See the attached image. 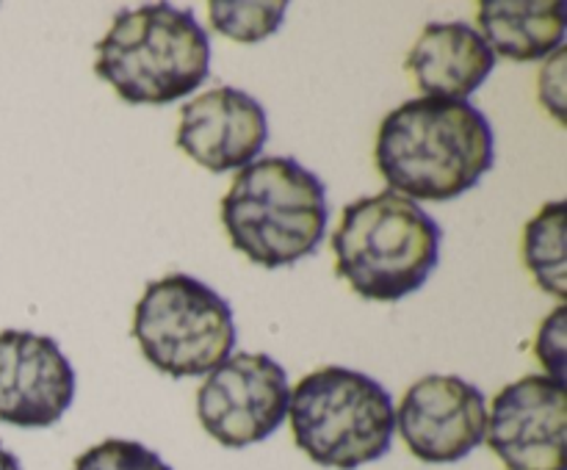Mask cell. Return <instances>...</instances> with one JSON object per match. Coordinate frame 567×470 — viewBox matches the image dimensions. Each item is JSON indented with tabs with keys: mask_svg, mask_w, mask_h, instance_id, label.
Segmentation results:
<instances>
[{
	"mask_svg": "<svg viewBox=\"0 0 567 470\" xmlns=\"http://www.w3.org/2000/svg\"><path fill=\"white\" fill-rule=\"evenodd\" d=\"M476 17L493 55L537 61L563 48L565 9L559 0H482Z\"/></svg>",
	"mask_w": 567,
	"mask_h": 470,
	"instance_id": "4fadbf2b",
	"label": "cell"
},
{
	"mask_svg": "<svg viewBox=\"0 0 567 470\" xmlns=\"http://www.w3.org/2000/svg\"><path fill=\"white\" fill-rule=\"evenodd\" d=\"M565 437V382L529 374L493 398L485 440L507 470H567Z\"/></svg>",
	"mask_w": 567,
	"mask_h": 470,
	"instance_id": "ba28073f",
	"label": "cell"
},
{
	"mask_svg": "<svg viewBox=\"0 0 567 470\" xmlns=\"http://www.w3.org/2000/svg\"><path fill=\"white\" fill-rule=\"evenodd\" d=\"M565 216L567 205H543L540 213L524 227V263L546 293L565 302L567 265H565Z\"/></svg>",
	"mask_w": 567,
	"mask_h": 470,
	"instance_id": "5bb4252c",
	"label": "cell"
},
{
	"mask_svg": "<svg viewBox=\"0 0 567 470\" xmlns=\"http://www.w3.org/2000/svg\"><path fill=\"white\" fill-rule=\"evenodd\" d=\"M288 374L269 354L238 352L216 365L197 390V418L225 448H247L288 418Z\"/></svg>",
	"mask_w": 567,
	"mask_h": 470,
	"instance_id": "52a82bcc",
	"label": "cell"
},
{
	"mask_svg": "<svg viewBox=\"0 0 567 470\" xmlns=\"http://www.w3.org/2000/svg\"><path fill=\"white\" fill-rule=\"evenodd\" d=\"M0 470H22L20 459H17L14 453L3 446V442H0Z\"/></svg>",
	"mask_w": 567,
	"mask_h": 470,
	"instance_id": "d6986e66",
	"label": "cell"
},
{
	"mask_svg": "<svg viewBox=\"0 0 567 470\" xmlns=\"http://www.w3.org/2000/svg\"><path fill=\"white\" fill-rule=\"evenodd\" d=\"M72 470H172L153 448L136 440H111L97 442L75 459Z\"/></svg>",
	"mask_w": 567,
	"mask_h": 470,
	"instance_id": "2e32d148",
	"label": "cell"
},
{
	"mask_svg": "<svg viewBox=\"0 0 567 470\" xmlns=\"http://www.w3.org/2000/svg\"><path fill=\"white\" fill-rule=\"evenodd\" d=\"M496 66L480 31L465 22H430L408 55L424 97L468 100Z\"/></svg>",
	"mask_w": 567,
	"mask_h": 470,
	"instance_id": "7c38bea8",
	"label": "cell"
},
{
	"mask_svg": "<svg viewBox=\"0 0 567 470\" xmlns=\"http://www.w3.org/2000/svg\"><path fill=\"white\" fill-rule=\"evenodd\" d=\"M565 48L548 55L546 66L540 72V100L554 116L565 125Z\"/></svg>",
	"mask_w": 567,
	"mask_h": 470,
	"instance_id": "ac0fdd59",
	"label": "cell"
},
{
	"mask_svg": "<svg viewBox=\"0 0 567 470\" xmlns=\"http://www.w3.org/2000/svg\"><path fill=\"white\" fill-rule=\"evenodd\" d=\"M131 332L147 363L175 379L210 374L236 346L230 304L192 274L147 282Z\"/></svg>",
	"mask_w": 567,
	"mask_h": 470,
	"instance_id": "8992f818",
	"label": "cell"
},
{
	"mask_svg": "<svg viewBox=\"0 0 567 470\" xmlns=\"http://www.w3.org/2000/svg\"><path fill=\"white\" fill-rule=\"evenodd\" d=\"M75 398V370L48 335L0 332V420L20 429L59 424Z\"/></svg>",
	"mask_w": 567,
	"mask_h": 470,
	"instance_id": "30bf717a",
	"label": "cell"
},
{
	"mask_svg": "<svg viewBox=\"0 0 567 470\" xmlns=\"http://www.w3.org/2000/svg\"><path fill=\"white\" fill-rule=\"evenodd\" d=\"M396 429L421 462H460L485 440V396L460 376L430 374L404 393Z\"/></svg>",
	"mask_w": 567,
	"mask_h": 470,
	"instance_id": "9c48e42d",
	"label": "cell"
},
{
	"mask_svg": "<svg viewBox=\"0 0 567 470\" xmlns=\"http://www.w3.org/2000/svg\"><path fill=\"white\" fill-rule=\"evenodd\" d=\"M537 357L546 365V376L565 382V304H559L543 321L540 335H537Z\"/></svg>",
	"mask_w": 567,
	"mask_h": 470,
	"instance_id": "e0dca14e",
	"label": "cell"
},
{
	"mask_svg": "<svg viewBox=\"0 0 567 470\" xmlns=\"http://www.w3.org/2000/svg\"><path fill=\"white\" fill-rule=\"evenodd\" d=\"M94 72L131 105L177 103L208 81V33L169 3L122 11L97 42Z\"/></svg>",
	"mask_w": 567,
	"mask_h": 470,
	"instance_id": "277c9868",
	"label": "cell"
},
{
	"mask_svg": "<svg viewBox=\"0 0 567 470\" xmlns=\"http://www.w3.org/2000/svg\"><path fill=\"white\" fill-rule=\"evenodd\" d=\"M327 188L293 158H258L244 166L221 199L230 243L264 269L293 265L324 241Z\"/></svg>",
	"mask_w": 567,
	"mask_h": 470,
	"instance_id": "3957f363",
	"label": "cell"
},
{
	"mask_svg": "<svg viewBox=\"0 0 567 470\" xmlns=\"http://www.w3.org/2000/svg\"><path fill=\"white\" fill-rule=\"evenodd\" d=\"M297 446L321 468L354 470L391 451L396 407L369 374L327 365L302 376L288 398Z\"/></svg>",
	"mask_w": 567,
	"mask_h": 470,
	"instance_id": "5b68a950",
	"label": "cell"
},
{
	"mask_svg": "<svg viewBox=\"0 0 567 470\" xmlns=\"http://www.w3.org/2000/svg\"><path fill=\"white\" fill-rule=\"evenodd\" d=\"M288 3H244V0H210L208 17L216 33L252 44L280 31Z\"/></svg>",
	"mask_w": 567,
	"mask_h": 470,
	"instance_id": "9a60e30c",
	"label": "cell"
},
{
	"mask_svg": "<svg viewBox=\"0 0 567 470\" xmlns=\"http://www.w3.org/2000/svg\"><path fill=\"white\" fill-rule=\"evenodd\" d=\"M441 224L413 199L382 191L347 205L332 232L336 271L369 302H399L435 271Z\"/></svg>",
	"mask_w": 567,
	"mask_h": 470,
	"instance_id": "7a4b0ae2",
	"label": "cell"
},
{
	"mask_svg": "<svg viewBox=\"0 0 567 470\" xmlns=\"http://www.w3.org/2000/svg\"><path fill=\"white\" fill-rule=\"evenodd\" d=\"M266 138L269 119L264 105L241 88H210L181 111L177 147L216 175L258 160Z\"/></svg>",
	"mask_w": 567,
	"mask_h": 470,
	"instance_id": "8fae6325",
	"label": "cell"
},
{
	"mask_svg": "<svg viewBox=\"0 0 567 470\" xmlns=\"http://www.w3.org/2000/svg\"><path fill=\"white\" fill-rule=\"evenodd\" d=\"M374 160L391 188L421 202L471 191L496 160L491 119L468 100H408L382 119Z\"/></svg>",
	"mask_w": 567,
	"mask_h": 470,
	"instance_id": "6da1fadb",
	"label": "cell"
}]
</instances>
